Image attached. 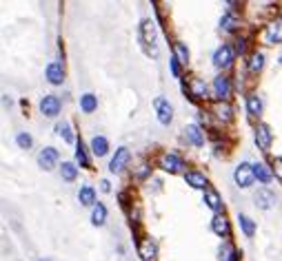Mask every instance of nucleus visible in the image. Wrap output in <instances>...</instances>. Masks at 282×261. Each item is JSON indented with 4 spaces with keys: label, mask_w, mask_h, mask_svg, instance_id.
Listing matches in <instances>:
<instances>
[{
    "label": "nucleus",
    "mask_w": 282,
    "mask_h": 261,
    "mask_svg": "<svg viewBox=\"0 0 282 261\" xmlns=\"http://www.w3.org/2000/svg\"><path fill=\"white\" fill-rule=\"evenodd\" d=\"M140 42L147 47V51L151 53L153 58L158 56V49H156V25L151 20H142L140 25Z\"/></svg>",
    "instance_id": "nucleus-1"
},
{
    "label": "nucleus",
    "mask_w": 282,
    "mask_h": 261,
    "mask_svg": "<svg viewBox=\"0 0 282 261\" xmlns=\"http://www.w3.org/2000/svg\"><path fill=\"white\" fill-rule=\"evenodd\" d=\"M233 179H236V184L240 186V188H249V186L253 184V179H255L253 164H249V162L238 164V168L233 171Z\"/></svg>",
    "instance_id": "nucleus-2"
},
{
    "label": "nucleus",
    "mask_w": 282,
    "mask_h": 261,
    "mask_svg": "<svg viewBox=\"0 0 282 261\" xmlns=\"http://www.w3.org/2000/svg\"><path fill=\"white\" fill-rule=\"evenodd\" d=\"M153 109H156V115H158V119H160V124H169L171 119H174V106H171L169 100H165V97H156Z\"/></svg>",
    "instance_id": "nucleus-3"
},
{
    "label": "nucleus",
    "mask_w": 282,
    "mask_h": 261,
    "mask_svg": "<svg viewBox=\"0 0 282 261\" xmlns=\"http://www.w3.org/2000/svg\"><path fill=\"white\" fill-rule=\"evenodd\" d=\"M129 159H131V153H129V148H125V146H120V148L116 150V155L111 157V162H109V171L111 173H120L122 168L129 164Z\"/></svg>",
    "instance_id": "nucleus-4"
},
{
    "label": "nucleus",
    "mask_w": 282,
    "mask_h": 261,
    "mask_svg": "<svg viewBox=\"0 0 282 261\" xmlns=\"http://www.w3.org/2000/svg\"><path fill=\"white\" fill-rule=\"evenodd\" d=\"M271 128L267 126V124H258V128H255V144H258L260 150H269V146H271Z\"/></svg>",
    "instance_id": "nucleus-5"
},
{
    "label": "nucleus",
    "mask_w": 282,
    "mask_h": 261,
    "mask_svg": "<svg viewBox=\"0 0 282 261\" xmlns=\"http://www.w3.org/2000/svg\"><path fill=\"white\" fill-rule=\"evenodd\" d=\"M56 162H58V150H56L54 146H47V148H42L40 155H38V164H40V168H45V171L54 168Z\"/></svg>",
    "instance_id": "nucleus-6"
},
{
    "label": "nucleus",
    "mask_w": 282,
    "mask_h": 261,
    "mask_svg": "<svg viewBox=\"0 0 282 261\" xmlns=\"http://www.w3.org/2000/svg\"><path fill=\"white\" fill-rule=\"evenodd\" d=\"M160 168L167 173H180L182 171V159L174 153H165L160 157Z\"/></svg>",
    "instance_id": "nucleus-7"
},
{
    "label": "nucleus",
    "mask_w": 282,
    "mask_h": 261,
    "mask_svg": "<svg viewBox=\"0 0 282 261\" xmlns=\"http://www.w3.org/2000/svg\"><path fill=\"white\" fill-rule=\"evenodd\" d=\"M213 93H215V97H218L220 102L227 100V97L231 95V82H229V78L218 75V78L213 80Z\"/></svg>",
    "instance_id": "nucleus-8"
},
{
    "label": "nucleus",
    "mask_w": 282,
    "mask_h": 261,
    "mask_svg": "<svg viewBox=\"0 0 282 261\" xmlns=\"http://www.w3.org/2000/svg\"><path fill=\"white\" fill-rule=\"evenodd\" d=\"M231 62H233V49L229 47V44H222V47L213 53V64L218 66V69H222V66H229Z\"/></svg>",
    "instance_id": "nucleus-9"
},
{
    "label": "nucleus",
    "mask_w": 282,
    "mask_h": 261,
    "mask_svg": "<svg viewBox=\"0 0 282 261\" xmlns=\"http://www.w3.org/2000/svg\"><path fill=\"white\" fill-rule=\"evenodd\" d=\"M40 111L47 117H56L60 113V100L56 95H45L40 100Z\"/></svg>",
    "instance_id": "nucleus-10"
},
{
    "label": "nucleus",
    "mask_w": 282,
    "mask_h": 261,
    "mask_svg": "<svg viewBox=\"0 0 282 261\" xmlns=\"http://www.w3.org/2000/svg\"><path fill=\"white\" fill-rule=\"evenodd\" d=\"M211 230H213L218 237H229L231 226H229V221H227V217L224 215H215L213 219H211Z\"/></svg>",
    "instance_id": "nucleus-11"
},
{
    "label": "nucleus",
    "mask_w": 282,
    "mask_h": 261,
    "mask_svg": "<svg viewBox=\"0 0 282 261\" xmlns=\"http://www.w3.org/2000/svg\"><path fill=\"white\" fill-rule=\"evenodd\" d=\"M267 42L269 44H282V18L267 27Z\"/></svg>",
    "instance_id": "nucleus-12"
},
{
    "label": "nucleus",
    "mask_w": 282,
    "mask_h": 261,
    "mask_svg": "<svg viewBox=\"0 0 282 261\" xmlns=\"http://www.w3.org/2000/svg\"><path fill=\"white\" fill-rule=\"evenodd\" d=\"M47 80H49L51 84H63L65 80V69L60 62H51L49 66H47Z\"/></svg>",
    "instance_id": "nucleus-13"
},
{
    "label": "nucleus",
    "mask_w": 282,
    "mask_h": 261,
    "mask_svg": "<svg viewBox=\"0 0 282 261\" xmlns=\"http://www.w3.org/2000/svg\"><path fill=\"white\" fill-rule=\"evenodd\" d=\"M184 133H187V140L191 142L193 146H202V144H205V133H202V128L198 126V124H189V126L184 128Z\"/></svg>",
    "instance_id": "nucleus-14"
},
{
    "label": "nucleus",
    "mask_w": 282,
    "mask_h": 261,
    "mask_svg": "<svg viewBox=\"0 0 282 261\" xmlns=\"http://www.w3.org/2000/svg\"><path fill=\"white\" fill-rule=\"evenodd\" d=\"M255 202H258V206L262 208V210H267V208H271L273 203H276V195L269 188H260L258 193H255Z\"/></svg>",
    "instance_id": "nucleus-15"
},
{
    "label": "nucleus",
    "mask_w": 282,
    "mask_h": 261,
    "mask_svg": "<svg viewBox=\"0 0 282 261\" xmlns=\"http://www.w3.org/2000/svg\"><path fill=\"white\" fill-rule=\"evenodd\" d=\"M138 252H140V257H142V261H153L156 259L158 248H156V243H153L151 239H144V241H140Z\"/></svg>",
    "instance_id": "nucleus-16"
},
{
    "label": "nucleus",
    "mask_w": 282,
    "mask_h": 261,
    "mask_svg": "<svg viewBox=\"0 0 282 261\" xmlns=\"http://www.w3.org/2000/svg\"><path fill=\"white\" fill-rule=\"evenodd\" d=\"M184 179H187V184L191 186V188L207 190V177L202 175V173H198V171H189L187 175H184Z\"/></svg>",
    "instance_id": "nucleus-17"
},
{
    "label": "nucleus",
    "mask_w": 282,
    "mask_h": 261,
    "mask_svg": "<svg viewBox=\"0 0 282 261\" xmlns=\"http://www.w3.org/2000/svg\"><path fill=\"white\" fill-rule=\"evenodd\" d=\"M205 203H207V206H209L213 212H220V210H222V199H220V195L215 193L213 188H207V190H205Z\"/></svg>",
    "instance_id": "nucleus-18"
},
{
    "label": "nucleus",
    "mask_w": 282,
    "mask_h": 261,
    "mask_svg": "<svg viewBox=\"0 0 282 261\" xmlns=\"http://www.w3.org/2000/svg\"><path fill=\"white\" fill-rule=\"evenodd\" d=\"M189 93H191L193 100H205L207 97V84L202 80H191L189 82Z\"/></svg>",
    "instance_id": "nucleus-19"
},
{
    "label": "nucleus",
    "mask_w": 282,
    "mask_h": 261,
    "mask_svg": "<svg viewBox=\"0 0 282 261\" xmlns=\"http://www.w3.org/2000/svg\"><path fill=\"white\" fill-rule=\"evenodd\" d=\"M78 199H80V203H85V206H91V203L96 206V190H94V186H80V190H78Z\"/></svg>",
    "instance_id": "nucleus-20"
},
{
    "label": "nucleus",
    "mask_w": 282,
    "mask_h": 261,
    "mask_svg": "<svg viewBox=\"0 0 282 261\" xmlns=\"http://www.w3.org/2000/svg\"><path fill=\"white\" fill-rule=\"evenodd\" d=\"M213 111H215V117L222 119V122H231L233 119V109L227 104V102H218Z\"/></svg>",
    "instance_id": "nucleus-21"
},
{
    "label": "nucleus",
    "mask_w": 282,
    "mask_h": 261,
    "mask_svg": "<svg viewBox=\"0 0 282 261\" xmlns=\"http://www.w3.org/2000/svg\"><path fill=\"white\" fill-rule=\"evenodd\" d=\"M91 150H94V155L103 157V155H107V150H109V142L105 140L103 135H96L94 140H91Z\"/></svg>",
    "instance_id": "nucleus-22"
},
{
    "label": "nucleus",
    "mask_w": 282,
    "mask_h": 261,
    "mask_svg": "<svg viewBox=\"0 0 282 261\" xmlns=\"http://www.w3.org/2000/svg\"><path fill=\"white\" fill-rule=\"evenodd\" d=\"M80 109L85 111V113H94V111L98 109V97H96L94 93H85V95L80 97Z\"/></svg>",
    "instance_id": "nucleus-23"
},
{
    "label": "nucleus",
    "mask_w": 282,
    "mask_h": 261,
    "mask_svg": "<svg viewBox=\"0 0 282 261\" xmlns=\"http://www.w3.org/2000/svg\"><path fill=\"white\" fill-rule=\"evenodd\" d=\"M105 219H107V208L103 203H96L94 210H91V224L94 226H103Z\"/></svg>",
    "instance_id": "nucleus-24"
},
{
    "label": "nucleus",
    "mask_w": 282,
    "mask_h": 261,
    "mask_svg": "<svg viewBox=\"0 0 282 261\" xmlns=\"http://www.w3.org/2000/svg\"><path fill=\"white\" fill-rule=\"evenodd\" d=\"M218 259L220 261H238V252L233 250L229 243H222V246L218 248Z\"/></svg>",
    "instance_id": "nucleus-25"
},
{
    "label": "nucleus",
    "mask_w": 282,
    "mask_h": 261,
    "mask_svg": "<svg viewBox=\"0 0 282 261\" xmlns=\"http://www.w3.org/2000/svg\"><path fill=\"white\" fill-rule=\"evenodd\" d=\"M56 131H58V135H63L65 142H69V144H73V142H76L73 131H71V124H69V122H58V124H56Z\"/></svg>",
    "instance_id": "nucleus-26"
},
{
    "label": "nucleus",
    "mask_w": 282,
    "mask_h": 261,
    "mask_svg": "<svg viewBox=\"0 0 282 261\" xmlns=\"http://www.w3.org/2000/svg\"><path fill=\"white\" fill-rule=\"evenodd\" d=\"M253 171H255V179L258 181H262V184H269V181H271L273 173L269 171V166H264V164H255Z\"/></svg>",
    "instance_id": "nucleus-27"
},
{
    "label": "nucleus",
    "mask_w": 282,
    "mask_h": 261,
    "mask_svg": "<svg viewBox=\"0 0 282 261\" xmlns=\"http://www.w3.org/2000/svg\"><path fill=\"white\" fill-rule=\"evenodd\" d=\"M247 111H249V115H260L262 113V102H260L258 95H249L247 97Z\"/></svg>",
    "instance_id": "nucleus-28"
},
{
    "label": "nucleus",
    "mask_w": 282,
    "mask_h": 261,
    "mask_svg": "<svg viewBox=\"0 0 282 261\" xmlns=\"http://www.w3.org/2000/svg\"><path fill=\"white\" fill-rule=\"evenodd\" d=\"M60 175H63V179L73 181V179H76V175H78L76 164H73V162H63V168H60Z\"/></svg>",
    "instance_id": "nucleus-29"
},
{
    "label": "nucleus",
    "mask_w": 282,
    "mask_h": 261,
    "mask_svg": "<svg viewBox=\"0 0 282 261\" xmlns=\"http://www.w3.org/2000/svg\"><path fill=\"white\" fill-rule=\"evenodd\" d=\"M238 221H240L242 232H245L247 237H253V232H255V224H253V219H249L247 215H238Z\"/></svg>",
    "instance_id": "nucleus-30"
},
{
    "label": "nucleus",
    "mask_w": 282,
    "mask_h": 261,
    "mask_svg": "<svg viewBox=\"0 0 282 261\" xmlns=\"http://www.w3.org/2000/svg\"><path fill=\"white\" fill-rule=\"evenodd\" d=\"M76 162L80 164L82 168H89V157H87V150L82 142H76Z\"/></svg>",
    "instance_id": "nucleus-31"
},
{
    "label": "nucleus",
    "mask_w": 282,
    "mask_h": 261,
    "mask_svg": "<svg viewBox=\"0 0 282 261\" xmlns=\"http://www.w3.org/2000/svg\"><path fill=\"white\" fill-rule=\"evenodd\" d=\"M174 56L178 58L182 64H187V62H189V49H187V44L176 42V44H174Z\"/></svg>",
    "instance_id": "nucleus-32"
},
{
    "label": "nucleus",
    "mask_w": 282,
    "mask_h": 261,
    "mask_svg": "<svg viewBox=\"0 0 282 261\" xmlns=\"http://www.w3.org/2000/svg\"><path fill=\"white\" fill-rule=\"evenodd\" d=\"M262 66H264V56L262 53H253V56H251V62H249V71L251 73H258Z\"/></svg>",
    "instance_id": "nucleus-33"
},
{
    "label": "nucleus",
    "mask_w": 282,
    "mask_h": 261,
    "mask_svg": "<svg viewBox=\"0 0 282 261\" xmlns=\"http://www.w3.org/2000/svg\"><path fill=\"white\" fill-rule=\"evenodd\" d=\"M236 25H238V20L231 16V13H224L222 20H220V29H224V31H233Z\"/></svg>",
    "instance_id": "nucleus-34"
},
{
    "label": "nucleus",
    "mask_w": 282,
    "mask_h": 261,
    "mask_svg": "<svg viewBox=\"0 0 282 261\" xmlns=\"http://www.w3.org/2000/svg\"><path fill=\"white\" fill-rule=\"evenodd\" d=\"M16 144L20 146V148H32V144H34V140H32V135H29V133H18V135H16Z\"/></svg>",
    "instance_id": "nucleus-35"
},
{
    "label": "nucleus",
    "mask_w": 282,
    "mask_h": 261,
    "mask_svg": "<svg viewBox=\"0 0 282 261\" xmlns=\"http://www.w3.org/2000/svg\"><path fill=\"white\" fill-rule=\"evenodd\" d=\"M273 168H276V175L282 179V157H276V159H273Z\"/></svg>",
    "instance_id": "nucleus-36"
},
{
    "label": "nucleus",
    "mask_w": 282,
    "mask_h": 261,
    "mask_svg": "<svg viewBox=\"0 0 282 261\" xmlns=\"http://www.w3.org/2000/svg\"><path fill=\"white\" fill-rule=\"evenodd\" d=\"M178 64H180V60L174 56V58H171V71H174V75H180V66Z\"/></svg>",
    "instance_id": "nucleus-37"
},
{
    "label": "nucleus",
    "mask_w": 282,
    "mask_h": 261,
    "mask_svg": "<svg viewBox=\"0 0 282 261\" xmlns=\"http://www.w3.org/2000/svg\"><path fill=\"white\" fill-rule=\"evenodd\" d=\"M147 175H149V166H144V164H142V166L138 168V177H140V179H144Z\"/></svg>",
    "instance_id": "nucleus-38"
},
{
    "label": "nucleus",
    "mask_w": 282,
    "mask_h": 261,
    "mask_svg": "<svg viewBox=\"0 0 282 261\" xmlns=\"http://www.w3.org/2000/svg\"><path fill=\"white\" fill-rule=\"evenodd\" d=\"M100 190H103V193H109V190H111V184H109L107 179H103L100 181Z\"/></svg>",
    "instance_id": "nucleus-39"
},
{
    "label": "nucleus",
    "mask_w": 282,
    "mask_h": 261,
    "mask_svg": "<svg viewBox=\"0 0 282 261\" xmlns=\"http://www.w3.org/2000/svg\"><path fill=\"white\" fill-rule=\"evenodd\" d=\"M245 38H240V40H238V53H245Z\"/></svg>",
    "instance_id": "nucleus-40"
}]
</instances>
